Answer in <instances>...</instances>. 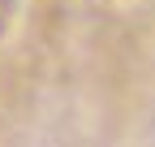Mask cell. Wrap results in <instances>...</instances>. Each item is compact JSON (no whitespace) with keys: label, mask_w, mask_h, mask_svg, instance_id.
Segmentation results:
<instances>
[{"label":"cell","mask_w":155,"mask_h":147,"mask_svg":"<svg viewBox=\"0 0 155 147\" xmlns=\"http://www.w3.org/2000/svg\"><path fill=\"white\" fill-rule=\"evenodd\" d=\"M5 13H9V0H0V26H5Z\"/></svg>","instance_id":"obj_1"}]
</instances>
